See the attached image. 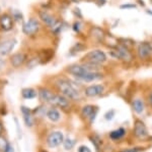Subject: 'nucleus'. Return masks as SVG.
<instances>
[{"label":"nucleus","mask_w":152,"mask_h":152,"mask_svg":"<svg viewBox=\"0 0 152 152\" xmlns=\"http://www.w3.org/2000/svg\"><path fill=\"white\" fill-rule=\"evenodd\" d=\"M57 86L62 95L66 97L69 100H73V101H77L81 98L79 91L72 85L70 81H67L65 79H60L57 81Z\"/></svg>","instance_id":"1"},{"label":"nucleus","mask_w":152,"mask_h":152,"mask_svg":"<svg viewBox=\"0 0 152 152\" xmlns=\"http://www.w3.org/2000/svg\"><path fill=\"white\" fill-rule=\"evenodd\" d=\"M97 65L94 63H84V65H71L67 67V72L74 76L77 79H80L87 73H90L96 68Z\"/></svg>","instance_id":"2"},{"label":"nucleus","mask_w":152,"mask_h":152,"mask_svg":"<svg viewBox=\"0 0 152 152\" xmlns=\"http://www.w3.org/2000/svg\"><path fill=\"white\" fill-rule=\"evenodd\" d=\"M111 55L115 56L118 59L125 61V62H131L133 60V55H132L131 51L122 45H117L114 50L111 51Z\"/></svg>","instance_id":"3"},{"label":"nucleus","mask_w":152,"mask_h":152,"mask_svg":"<svg viewBox=\"0 0 152 152\" xmlns=\"http://www.w3.org/2000/svg\"><path fill=\"white\" fill-rule=\"evenodd\" d=\"M84 59H87L88 63H94V65H102L107 60V54L104 51L96 49V50H92L89 53L85 55Z\"/></svg>","instance_id":"4"},{"label":"nucleus","mask_w":152,"mask_h":152,"mask_svg":"<svg viewBox=\"0 0 152 152\" xmlns=\"http://www.w3.org/2000/svg\"><path fill=\"white\" fill-rule=\"evenodd\" d=\"M134 136L136 137L139 140H146L149 138V134H148V130H147L146 125L140 119H137L134 122Z\"/></svg>","instance_id":"5"},{"label":"nucleus","mask_w":152,"mask_h":152,"mask_svg":"<svg viewBox=\"0 0 152 152\" xmlns=\"http://www.w3.org/2000/svg\"><path fill=\"white\" fill-rule=\"evenodd\" d=\"M63 141H64V135L59 131L52 132L51 134L48 135L47 144L50 148H56L59 145H61L63 143Z\"/></svg>","instance_id":"6"},{"label":"nucleus","mask_w":152,"mask_h":152,"mask_svg":"<svg viewBox=\"0 0 152 152\" xmlns=\"http://www.w3.org/2000/svg\"><path fill=\"white\" fill-rule=\"evenodd\" d=\"M39 29H40V24H39L38 19H28V21L26 22L23 26V32L28 36L35 35L36 33L39 32Z\"/></svg>","instance_id":"7"},{"label":"nucleus","mask_w":152,"mask_h":152,"mask_svg":"<svg viewBox=\"0 0 152 152\" xmlns=\"http://www.w3.org/2000/svg\"><path fill=\"white\" fill-rule=\"evenodd\" d=\"M51 104L55 105V106L65 110V111H68V110H70V108H71V104H70L69 99H67V98L64 97L63 95L56 94Z\"/></svg>","instance_id":"8"},{"label":"nucleus","mask_w":152,"mask_h":152,"mask_svg":"<svg viewBox=\"0 0 152 152\" xmlns=\"http://www.w3.org/2000/svg\"><path fill=\"white\" fill-rule=\"evenodd\" d=\"M16 43H18V41L15 39H9V40L3 41V42L0 43V56L8 55L13 50Z\"/></svg>","instance_id":"9"},{"label":"nucleus","mask_w":152,"mask_h":152,"mask_svg":"<svg viewBox=\"0 0 152 152\" xmlns=\"http://www.w3.org/2000/svg\"><path fill=\"white\" fill-rule=\"evenodd\" d=\"M138 56L141 58L142 60H146L148 59L149 57L151 56L152 53V47L149 43L146 42H142L139 44L138 46Z\"/></svg>","instance_id":"10"},{"label":"nucleus","mask_w":152,"mask_h":152,"mask_svg":"<svg viewBox=\"0 0 152 152\" xmlns=\"http://www.w3.org/2000/svg\"><path fill=\"white\" fill-rule=\"evenodd\" d=\"M97 107L94 106V105H86L81 109V116L84 119H88L90 122H94L95 119V116L97 114Z\"/></svg>","instance_id":"11"},{"label":"nucleus","mask_w":152,"mask_h":152,"mask_svg":"<svg viewBox=\"0 0 152 152\" xmlns=\"http://www.w3.org/2000/svg\"><path fill=\"white\" fill-rule=\"evenodd\" d=\"M104 91V87L102 85H92L85 89V95L87 97H96L102 94Z\"/></svg>","instance_id":"12"},{"label":"nucleus","mask_w":152,"mask_h":152,"mask_svg":"<svg viewBox=\"0 0 152 152\" xmlns=\"http://www.w3.org/2000/svg\"><path fill=\"white\" fill-rule=\"evenodd\" d=\"M21 113H23L26 126L28 127V128H31L34 126V124H35V119H34L31 110L26 106H21Z\"/></svg>","instance_id":"13"},{"label":"nucleus","mask_w":152,"mask_h":152,"mask_svg":"<svg viewBox=\"0 0 152 152\" xmlns=\"http://www.w3.org/2000/svg\"><path fill=\"white\" fill-rule=\"evenodd\" d=\"M0 28L3 31H10L13 28V19L8 14H2L0 16Z\"/></svg>","instance_id":"14"},{"label":"nucleus","mask_w":152,"mask_h":152,"mask_svg":"<svg viewBox=\"0 0 152 152\" xmlns=\"http://www.w3.org/2000/svg\"><path fill=\"white\" fill-rule=\"evenodd\" d=\"M55 95V93L51 91L50 89H47V88H41L39 90V96L44 102H47V103H52Z\"/></svg>","instance_id":"15"},{"label":"nucleus","mask_w":152,"mask_h":152,"mask_svg":"<svg viewBox=\"0 0 152 152\" xmlns=\"http://www.w3.org/2000/svg\"><path fill=\"white\" fill-rule=\"evenodd\" d=\"M26 61V55L24 53H16L10 56V63L12 67H19Z\"/></svg>","instance_id":"16"},{"label":"nucleus","mask_w":152,"mask_h":152,"mask_svg":"<svg viewBox=\"0 0 152 152\" xmlns=\"http://www.w3.org/2000/svg\"><path fill=\"white\" fill-rule=\"evenodd\" d=\"M40 18L42 21L47 24L48 27H50V28H54V27L58 24L57 19L54 18L52 14L48 13V12H44V11L40 12Z\"/></svg>","instance_id":"17"},{"label":"nucleus","mask_w":152,"mask_h":152,"mask_svg":"<svg viewBox=\"0 0 152 152\" xmlns=\"http://www.w3.org/2000/svg\"><path fill=\"white\" fill-rule=\"evenodd\" d=\"M102 78H104V76L100 73L90 72V73H87L86 75H84L83 77H81L79 80L83 81V82H94L95 80H102Z\"/></svg>","instance_id":"18"},{"label":"nucleus","mask_w":152,"mask_h":152,"mask_svg":"<svg viewBox=\"0 0 152 152\" xmlns=\"http://www.w3.org/2000/svg\"><path fill=\"white\" fill-rule=\"evenodd\" d=\"M46 114H47L48 119H50L51 122H59V119H60V112L58 111L57 108H55V107H52V108H49L47 111H46Z\"/></svg>","instance_id":"19"},{"label":"nucleus","mask_w":152,"mask_h":152,"mask_svg":"<svg viewBox=\"0 0 152 152\" xmlns=\"http://www.w3.org/2000/svg\"><path fill=\"white\" fill-rule=\"evenodd\" d=\"M125 135H126V130L124 128H119L118 130H115V131L110 133V138L113 141H118L121 140L122 138H124Z\"/></svg>","instance_id":"20"},{"label":"nucleus","mask_w":152,"mask_h":152,"mask_svg":"<svg viewBox=\"0 0 152 152\" xmlns=\"http://www.w3.org/2000/svg\"><path fill=\"white\" fill-rule=\"evenodd\" d=\"M132 108L136 113L140 114L144 110V102L141 99H135L132 101Z\"/></svg>","instance_id":"21"},{"label":"nucleus","mask_w":152,"mask_h":152,"mask_svg":"<svg viewBox=\"0 0 152 152\" xmlns=\"http://www.w3.org/2000/svg\"><path fill=\"white\" fill-rule=\"evenodd\" d=\"M21 95L24 99H34L37 96V92L33 88H26V89H23Z\"/></svg>","instance_id":"22"},{"label":"nucleus","mask_w":152,"mask_h":152,"mask_svg":"<svg viewBox=\"0 0 152 152\" xmlns=\"http://www.w3.org/2000/svg\"><path fill=\"white\" fill-rule=\"evenodd\" d=\"M91 35L94 39H96L97 41H102L104 39V33L102 29L99 28H94L91 31Z\"/></svg>","instance_id":"23"},{"label":"nucleus","mask_w":152,"mask_h":152,"mask_svg":"<svg viewBox=\"0 0 152 152\" xmlns=\"http://www.w3.org/2000/svg\"><path fill=\"white\" fill-rule=\"evenodd\" d=\"M9 144L10 143L7 141V139L3 136V135L0 136V152H5Z\"/></svg>","instance_id":"24"},{"label":"nucleus","mask_w":152,"mask_h":152,"mask_svg":"<svg viewBox=\"0 0 152 152\" xmlns=\"http://www.w3.org/2000/svg\"><path fill=\"white\" fill-rule=\"evenodd\" d=\"M63 146L66 150H71V149L74 147V141L70 138H66L64 141H63Z\"/></svg>","instance_id":"25"},{"label":"nucleus","mask_w":152,"mask_h":152,"mask_svg":"<svg viewBox=\"0 0 152 152\" xmlns=\"http://www.w3.org/2000/svg\"><path fill=\"white\" fill-rule=\"evenodd\" d=\"M90 140L94 143V145L96 147V149H99V147L102 146V141L99 136H94V137L91 136L90 137Z\"/></svg>","instance_id":"26"},{"label":"nucleus","mask_w":152,"mask_h":152,"mask_svg":"<svg viewBox=\"0 0 152 152\" xmlns=\"http://www.w3.org/2000/svg\"><path fill=\"white\" fill-rule=\"evenodd\" d=\"M114 116H115L114 110H110L109 112H107V113L104 114V119H107V121H111L113 117H114Z\"/></svg>","instance_id":"27"},{"label":"nucleus","mask_w":152,"mask_h":152,"mask_svg":"<svg viewBox=\"0 0 152 152\" xmlns=\"http://www.w3.org/2000/svg\"><path fill=\"white\" fill-rule=\"evenodd\" d=\"M121 9H129V8H136V5L135 4H123V5L120 6Z\"/></svg>","instance_id":"28"},{"label":"nucleus","mask_w":152,"mask_h":152,"mask_svg":"<svg viewBox=\"0 0 152 152\" xmlns=\"http://www.w3.org/2000/svg\"><path fill=\"white\" fill-rule=\"evenodd\" d=\"M140 150H141V148H138V147H134V148L125 149V150L121 151V152H139Z\"/></svg>","instance_id":"29"},{"label":"nucleus","mask_w":152,"mask_h":152,"mask_svg":"<svg viewBox=\"0 0 152 152\" xmlns=\"http://www.w3.org/2000/svg\"><path fill=\"white\" fill-rule=\"evenodd\" d=\"M78 152H90V149L88 148V147L82 145L80 146L79 148H78Z\"/></svg>","instance_id":"30"},{"label":"nucleus","mask_w":152,"mask_h":152,"mask_svg":"<svg viewBox=\"0 0 152 152\" xmlns=\"http://www.w3.org/2000/svg\"><path fill=\"white\" fill-rule=\"evenodd\" d=\"M80 27H81L80 23H75L74 24H73V30H74L76 33H78V32L80 31Z\"/></svg>","instance_id":"31"},{"label":"nucleus","mask_w":152,"mask_h":152,"mask_svg":"<svg viewBox=\"0 0 152 152\" xmlns=\"http://www.w3.org/2000/svg\"><path fill=\"white\" fill-rule=\"evenodd\" d=\"M4 133V127H3V124L0 122V136H2Z\"/></svg>","instance_id":"32"},{"label":"nucleus","mask_w":152,"mask_h":152,"mask_svg":"<svg viewBox=\"0 0 152 152\" xmlns=\"http://www.w3.org/2000/svg\"><path fill=\"white\" fill-rule=\"evenodd\" d=\"M5 152H14V149H13V147L11 146V144H9V145H8V147H7Z\"/></svg>","instance_id":"33"},{"label":"nucleus","mask_w":152,"mask_h":152,"mask_svg":"<svg viewBox=\"0 0 152 152\" xmlns=\"http://www.w3.org/2000/svg\"><path fill=\"white\" fill-rule=\"evenodd\" d=\"M148 103H149V105L152 107V92L149 94V97H148Z\"/></svg>","instance_id":"34"},{"label":"nucleus","mask_w":152,"mask_h":152,"mask_svg":"<svg viewBox=\"0 0 152 152\" xmlns=\"http://www.w3.org/2000/svg\"><path fill=\"white\" fill-rule=\"evenodd\" d=\"M147 12H148V13L149 14H150V16H152V10H150V9H147V10H146Z\"/></svg>","instance_id":"35"},{"label":"nucleus","mask_w":152,"mask_h":152,"mask_svg":"<svg viewBox=\"0 0 152 152\" xmlns=\"http://www.w3.org/2000/svg\"><path fill=\"white\" fill-rule=\"evenodd\" d=\"M71 1L75 2V3H77V2H79V1H80V0H71Z\"/></svg>","instance_id":"36"},{"label":"nucleus","mask_w":152,"mask_h":152,"mask_svg":"<svg viewBox=\"0 0 152 152\" xmlns=\"http://www.w3.org/2000/svg\"><path fill=\"white\" fill-rule=\"evenodd\" d=\"M40 152H48V151H46V150H41Z\"/></svg>","instance_id":"37"},{"label":"nucleus","mask_w":152,"mask_h":152,"mask_svg":"<svg viewBox=\"0 0 152 152\" xmlns=\"http://www.w3.org/2000/svg\"><path fill=\"white\" fill-rule=\"evenodd\" d=\"M151 139H152V137H151Z\"/></svg>","instance_id":"38"}]
</instances>
